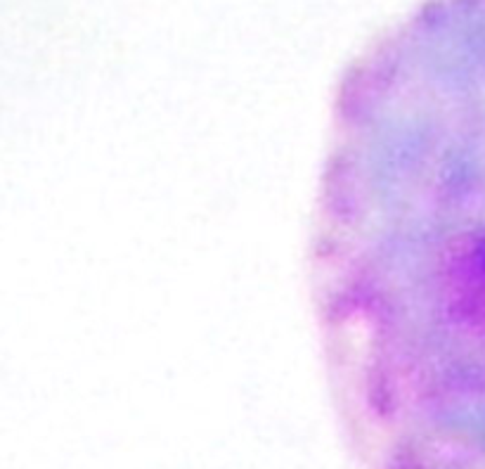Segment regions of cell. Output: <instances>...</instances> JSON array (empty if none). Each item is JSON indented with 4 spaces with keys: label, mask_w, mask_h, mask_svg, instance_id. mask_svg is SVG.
<instances>
[{
    "label": "cell",
    "mask_w": 485,
    "mask_h": 469,
    "mask_svg": "<svg viewBox=\"0 0 485 469\" xmlns=\"http://www.w3.org/2000/svg\"><path fill=\"white\" fill-rule=\"evenodd\" d=\"M310 291L367 469H485V0H426L331 105Z\"/></svg>",
    "instance_id": "cell-1"
}]
</instances>
